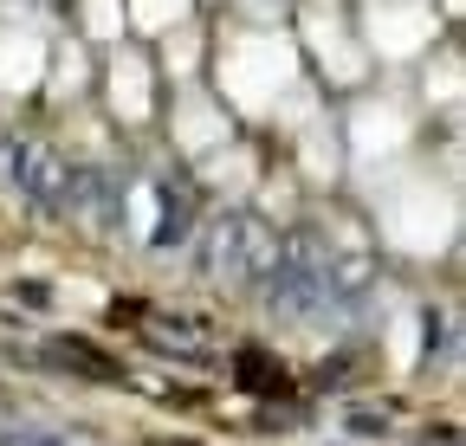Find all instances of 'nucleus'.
<instances>
[{"instance_id":"17","label":"nucleus","mask_w":466,"mask_h":446,"mask_svg":"<svg viewBox=\"0 0 466 446\" xmlns=\"http://www.w3.org/2000/svg\"><path fill=\"white\" fill-rule=\"evenodd\" d=\"M156 227V201L149 194H137V233H149Z\"/></svg>"},{"instance_id":"18","label":"nucleus","mask_w":466,"mask_h":446,"mask_svg":"<svg viewBox=\"0 0 466 446\" xmlns=\"http://www.w3.org/2000/svg\"><path fill=\"white\" fill-rule=\"evenodd\" d=\"M259 7H266V0H259Z\"/></svg>"},{"instance_id":"10","label":"nucleus","mask_w":466,"mask_h":446,"mask_svg":"<svg viewBox=\"0 0 466 446\" xmlns=\"http://www.w3.org/2000/svg\"><path fill=\"white\" fill-rule=\"evenodd\" d=\"M305 175L311 182H330L337 175V143H330L324 124H305Z\"/></svg>"},{"instance_id":"16","label":"nucleus","mask_w":466,"mask_h":446,"mask_svg":"<svg viewBox=\"0 0 466 446\" xmlns=\"http://www.w3.org/2000/svg\"><path fill=\"white\" fill-rule=\"evenodd\" d=\"M78 84H85V59L66 45V52H58V91H66V97H78Z\"/></svg>"},{"instance_id":"6","label":"nucleus","mask_w":466,"mask_h":446,"mask_svg":"<svg viewBox=\"0 0 466 446\" xmlns=\"http://www.w3.org/2000/svg\"><path fill=\"white\" fill-rule=\"evenodd\" d=\"M46 72V39L20 33V26H0V91H33Z\"/></svg>"},{"instance_id":"14","label":"nucleus","mask_w":466,"mask_h":446,"mask_svg":"<svg viewBox=\"0 0 466 446\" xmlns=\"http://www.w3.org/2000/svg\"><path fill=\"white\" fill-rule=\"evenodd\" d=\"M195 59H201V39H195V33H175V39H168V72L182 78V72H195Z\"/></svg>"},{"instance_id":"9","label":"nucleus","mask_w":466,"mask_h":446,"mask_svg":"<svg viewBox=\"0 0 466 446\" xmlns=\"http://www.w3.org/2000/svg\"><path fill=\"white\" fill-rule=\"evenodd\" d=\"M208 182H214L220 194H247V188H253V155H247V149L214 155V162H208Z\"/></svg>"},{"instance_id":"7","label":"nucleus","mask_w":466,"mask_h":446,"mask_svg":"<svg viewBox=\"0 0 466 446\" xmlns=\"http://www.w3.org/2000/svg\"><path fill=\"white\" fill-rule=\"evenodd\" d=\"M110 110L124 124L149 117V65L137 59V52H116V59H110Z\"/></svg>"},{"instance_id":"5","label":"nucleus","mask_w":466,"mask_h":446,"mask_svg":"<svg viewBox=\"0 0 466 446\" xmlns=\"http://www.w3.org/2000/svg\"><path fill=\"white\" fill-rule=\"evenodd\" d=\"M350 143H357L363 162L401 155V143H408V110H401L395 97H370V104H357V117H350Z\"/></svg>"},{"instance_id":"11","label":"nucleus","mask_w":466,"mask_h":446,"mask_svg":"<svg viewBox=\"0 0 466 446\" xmlns=\"http://www.w3.org/2000/svg\"><path fill=\"white\" fill-rule=\"evenodd\" d=\"M188 7H195V0H130V20L143 33H162V26H182Z\"/></svg>"},{"instance_id":"13","label":"nucleus","mask_w":466,"mask_h":446,"mask_svg":"<svg viewBox=\"0 0 466 446\" xmlns=\"http://www.w3.org/2000/svg\"><path fill=\"white\" fill-rule=\"evenodd\" d=\"M415 350H421V323H415V317H395V337H389V362H395V369H408V362H415Z\"/></svg>"},{"instance_id":"3","label":"nucleus","mask_w":466,"mask_h":446,"mask_svg":"<svg viewBox=\"0 0 466 446\" xmlns=\"http://www.w3.org/2000/svg\"><path fill=\"white\" fill-rule=\"evenodd\" d=\"M434 39V14L421 0H370V45L382 59H415Z\"/></svg>"},{"instance_id":"8","label":"nucleus","mask_w":466,"mask_h":446,"mask_svg":"<svg viewBox=\"0 0 466 446\" xmlns=\"http://www.w3.org/2000/svg\"><path fill=\"white\" fill-rule=\"evenodd\" d=\"M214 143H227V117H220L208 97H182V104H175V149L201 155Z\"/></svg>"},{"instance_id":"15","label":"nucleus","mask_w":466,"mask_h":446,"mask_svg":"<svg viewBox=\"0 0 466 446\" xmlns=\"http://www.w3.org/2000/svg\"><path fill=\"white\" fill-rule=\"evenodd\" d=\"M428 97H441V104L460 97V59H441V72L428 78Z\"/></svg>"},{"instance_id":"1","label":"nucleus","mask_w":466,"mask_h":446,"mask_svg":"<svg viewBox=\"0 0 466 446\" xmlns=\"http://www.w3.org/2000/svg\"><path fill=\"white\" fill-rule=\"evenodd\" d=\"M291 78H299V52L279 33H233L220 45V91L240 110H272Z\"/></svg>"},{"instance_id":"12","label":"nucleus","mask_w":466,"mask_h":446,"mask_svg":"<svg viewBox=\"0 0 466 446\" xmlns=\"http://www.w3.org/2000/svg\"><path fill=\"white\" fill-rule=\"evenodd\" d=\"M85 26L97 39H116L124 33V0H85Z\"/></svg>"},{"instance_id":"2","label":"nucleus","mask_w":466,"mask_h":446,"mask_svg":"<svg viewBox=\"0 0 466 446\" xmlns=\"http://www.w3.org/2000/svg\"><path fill=\"white\" fill-rule=\"evenodd\" d=\"M376 207H382V233H389L401 253H441V246L453 240V227H460L453 194H447L441 182H428V175H408V182L382 188Z\"/></svg>"},{"instance_id":"4","label":"nucleus","mask_w":466,"mask_h":446,"mask_svg":"<svg viewBox=\"0 0 466 446\" xmlns=\"http://www.w3.org/2000/svg\"><path fill=\"white\" fill-rule=\"evenodd\" d=\"M305 39H311V52H318V65L337 78V84H357L363 78V52H357V39H350V26H343V14L337 7H318L305 14Z\"/></svg>"}]
</instances>
